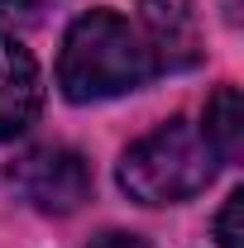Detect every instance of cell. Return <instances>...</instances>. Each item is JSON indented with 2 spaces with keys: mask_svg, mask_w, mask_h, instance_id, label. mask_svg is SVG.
I'll list each match as a JSON object with an SVG mask.
<instances>
[{
  "mask_svg": "<svg viewBox=\"0 0 244 248\" xmlns=\"http://www.w3.org/2000/svg\"><path fill=\"white\" fill-rule=\"evenodd\" d=\"M158 77L139 29L115 10H87L72 19L58 53V86L72 105L139 91Z\"/></svg>",
  "mask_w": 244,
  "mask_h": 248,
  "instance_id": "cell-1",
  "label": "cell"
},
{
  "mask_svg": "<svg viewBox=\"0 0 244 248\" xmlns=\"http://www.w3.org/2000/svg\"><path fill=\"white\" fill-rule=\"evenodd\" d=\"M215 162L206 134L192 120H163L144 139H134L120 157V191L139 205H177L206 191L215 177Z\"/></svg>",
  "mask_w": 244,
  "mask_h": 248,
  "instance_id": "cell-2",
  "label": "cell"
},
{
  "mask_svg": "<svg viewBox=\"0 0 244 248\" xmlns=\"http://www.w3.org/2000/svg\"><path fill=\"white\" fill-rule=\"evenodd\" d=\"M5 182L38 215H72V210H82L91 201V167H87V157L77 148H62V143L24 148L5 167Z\"/></svg>",
  "mask_w": 244,
  "mask_h": 248,
  "instance_id": "cell-3",
  "label": "cell"
},
{
  "mask_svg": "<svg viewBox=\"0 0 244 248\" xmlns=\"http://www.w3.org/2000/svg\"><path fill=\"white\" fill-rule=\"evenodd\" d=\"M139 38L158 72H187L206 58L192 0H139Z\"/></svg>",
  "mask_w": 244,
  "mask_h": 248,
  "instance_id": "cell-4",
  "label": "cell"
},
{
  "mask_svg": "<svg viewBox=\"0 0 244 248\" xmlns=\"http://www.w3.org/2000/svg\"><path fill=\"white\" fill-rule=\"evenodd\" d=\"M43 110V77L34 53L0 33V139H19Z\"/></svg>",
  "mask_w": 244,
  "mask_h": 248,
  "instance_id": "cell-5",
  "label": "cell"
},
{
  "mask_svg": "<svg viewBox=\"0 0 244 248\" xmlns=\"http://www.w3.org/2000/svg\"><path fill=\"white\" fill-rule=\"evenodd\" d=\"M201 134H206V143H211V153L220 162H240V153H244V95L235 81H220L211 91Z\"/></svg>",
  "mask_w": 244,
  "mask_h": 248,
  "instance_id": "cell-6",
  "label": "cell"
},
{
  "mask_svg": "<svg viewBox=\"0 0 244 248\" xmlns=\"http://www.w3.org/2000/svg\"><path fill=\"white\" fill-rule=\"evenodd\" d=\"M240 205H244V191H230V196H225V210H220V219H215V239H220V248H244Z\"/></svg>",
  "mask_w": 244,
  "mask_h": 248,
  "instance_id": "cell-7",
  "label": "cell"
},
{
  "mask_svg": "<svg viewBox=\"0 0 244 248\" xmlns=\"http://www.w3.org/2000/svg\"><path fill=\"white\" fill-rule=\"evenodd\" d=\"M53 0H0V15L5 19H38Z\"/></svg>",
  "mask_w": 244,
  "mask_h": 248,
  "instance_id": "cell-8",
  "label": "cell"
},
{
  "mask_svg": "<svg viewBox=\"0 0 244 248\" xmlns=\"http://www.w3.org/2000/svg\"><path fill=\"white\" fill-rule=\"evenodd\" d=\"M91 248H149L139 234H124V229H105L101 239H91Z\"/></svg>",
  "mask_w": 244,
  "mask_h": 248,
  "instance_id": "cell-9",
  "label": "cell"
}]
</instances>
